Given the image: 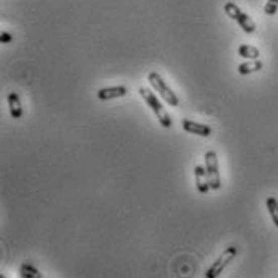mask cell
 <instances>
[{
    "instance_id": "obj_1",
    "label": "cell",
    "mask_w": 278,
    "mask_h": 278,
    "mask_svg": "<svg viewBox=\"0 0 278 278\" xmlns=\"http://www.w3.org/2000/svg\"><path fill=\"white\" fill-rule=\"evenodd\" d=\"M139 94H141V97L144 99V102L152 109V112L156 113V117L160 121V125L164 128H172L173 121H172V118H170V115L167 113V110L164 109V105L160 104V100L157 99V96L152 94L149 89H144V88L139 89Z\"/></svg>"
},
{
    "instance_id": "obj_2",
    "label": "cell",
    "mask_w": 278,
    "mask_h": 278,
    "mask_svg": "<svg viewBox=\"0 0 278 278\" xmlns=\"http://www.w3.org/2000/svg\"><path fill=\"white\" fill-rule=\"evenodd\" d=\"M148 80H149V83L152 84V88L159 92V94L162 96V99H164L167 104H170L172 107H178V105H180V99H178V96H176L175 92L167 86V83H165L164 80H162V76H160L157 72L149 73V78H148Z\"/></svg>"
},
{
    "instance_id": "obj_3",
    "label": "cell",
    "mask_w": 278,
    "mask_h": 278,
    "mask_svg": "<svg viewBox=\"0 0 278 278\" xmlns=\"http://www.w3.org/2000/svg\"><path fill=\"white\" fill-rule=\"evenodd\" d=\"M223 10H225V13L228 15V17L231 20H235L239 26H241V29L244 31V33H248V34H252L254 31H256V25H254V21L248 17L246 13L241 12V9L233 4V2H227L225 7H223Z\"/></svg>"
},
{
    "instance_id": "obj_4",
    "label": "cell",
    "mask_w": 278,
    "mask_h": 278,
    "mask_svg": "<svg viewBox=\"0 0 278 278\" xmlns=\"http://www.w3.org/2000/svg\"><path fill=\"white\" fill-rule=\"evenodd\" d=\"M204 159H205V170H207L208 183H211V189L219 191L222 188V181H220V172H219L217 152H215V151H207Z\"/></svg>"
},
{
    "instance_id": "obj_5",
    "label": "cell",
    "mask_w": 278,
    "mask_h": 278,
    "mask_svg": "<svg viewBox=\"0 0 278 278\" xmlns=\"http://www.w3.org/2000/svg\"><path fill=\"white\" fill-rule=\"evenodd\" d=\"M236 256H238V248H236V246H228V248L219 256V259L215 260L211 267H208V270L205 272V276H207V278H215V276H219V275L223 272V270H225V267H227Z\"/></svg>"
},
{
    "instance_id": "obj_6",
    "label": "cell",
    "mask_w": 278,
    "mask_h": 278,
    "mask_svg": "<svg viewBox=\"0 0 278 278\" xmlns=\"http://www.w3.org/2000/svg\"><path fill=\"white\" fill-rule=\"evenodd\" d=\"M181 126L186 133L196 134V136H202V137H208L212 134V128L208 125H204V123H197L194 120H188L184 118L181 120Z\"/></svg>"
},
{
    "instance_id": "obj_7",
    "label": "cell",
    "mask_w": 278,
    "mask_h": 278,
    "mask_svg": "<svg viewBox=\"0 0 278 278\" xmlns=\"http://www.w3.org/2000/svg\"><path fill=\"white\" fill-rule=\"evenodd\" d=\"M194 176H196V188L200 194H205L211 189V183H208V176H207V170L202 165H196L194 167Z\"/></svg>"
},
{
    "instance_id": "obj_8",
    "label": "cell",
    "mask_w": 278,
    "mask_h": 278,
    "mask_svg": "<svg viewBox=\"0 0 278 278\" xmlns=\"http://www.w3.org/2000/svg\"><path fill=\"white\" fill-rule=\"evenodd\" d=\"M128 94L126 86H112V88H102L97 91V97L100 100H112L117 97H123Z\"/></svg>"
},
{
    "instance_id": "obj_9",
    "label": "cell",
    "mask_w": 278,
    "mask_h": 278,
    "mask_svg": "<svg viewBox=\"0 0 278 278\" xmlns=\"http://www.w3.org/2000/svg\"><path fill=\"white\" fill-rule=\"evenodd\" d=\"M7 100H9V107H10V115H12V118L20 120V118L23 117V107H21L20 96L17 94V92H10L9 97H7Z\"/></svg>"
},
{
    "instance_id": "obj_10",
    "label": "cell",
    "mask_w": 278,
    "mask_h": 278,
    "mask_svg": "<svg viewBox=\"0 0 278 278\" xmlns=\"http://www.w3.org/2000/svg\"><path fill=\"white\" fill-rule=\"evenodd\" d=\"M262 61L260 60H252V61H246V63H241L238 66V73L239 75H251V73H256V72H260L262 70Z\"/></svg>"
},
{
    "instance_id": "obj_11",
    "label": "cell",
    "mask_w": 278,
    "mask_h": 278,
    "mask_svg": "<svg viewBox=\"0 0 278 278\" xmlns=\"http://www.w3.org/2000/svg\"><path fill=\"white\" fill-rule=\"evenodd\" d=\"M238 55L243 57V58H249V60H257L260 52L257 47H254V45H249V44H243L238 47Z\"/></svg>"
},
{
    "instance_id": "obj_12",
    "label": "cell",
    "mask_w": 278,
    "mask_h": 278,
    "mask_svg": "<svg viewBox=\"0 0 278 278\" xmlns=\"http://www.w3.org/2000/svg\"><path fill=\"white\" fill-rule=\"evenodd\" d=\"M20 275L25 276V278H41L42 276L39 270H37L34 265L28 264V262H25V264L20 267Z\"/></svg>"
},
{
    "instance_id": "obj_13",
    "label": "cell",
    "mask_w": 278,
    "mask_h": 278,
    "mask_svg": "<svg viewBox=\"0 0 278 278\" xmlns=\"http://www.w3.org/2000/svg\"><path fill=\"white\" fill-rule=\"evenodd\" d=\"M265 204L270 217H272V222L275 223V227H278V200L275 197H267Z\"/></svg>"
},
{
    "instance_id": "obj_14",
    "label": "cell",
    "mask_w": 278,
    "mask_h": 278,
    "mask_svg": "<svg viewBox=\"0 0 278 278\" xmlns=\"http://www.w3.org/2000/svg\"><path fill=\"white\" fill-rule=\"evenodd\" d=\"M264 12H265V15H268V17L275 15L278 12V0H268L264 7Z\"/></svg>"
},
{
    "instance_id": "obj_15",
    "label": "cell",
    "mask_w": 278,
    "mask_h": 278,
    "mask_svg": "<svg viewBox=\"0 0 278 278\" xmlns=\"http://www.w3.org/2000/svg\"><path fill=\"white\" fill-rule=\"evenodd\" d=\"M0 42H2V44L12 42V34L10 33H2V34H0Z\"/></svg>"
}]
</instances>
